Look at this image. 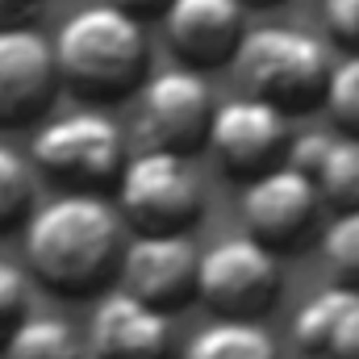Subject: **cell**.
<instances>
[{
  "mask_svg": "<svg viewBox=\"0 0 359 359\" xmlns=\"http://www.w3.org/2000/svg\"><path fill=\"white\" fill-rule=\"evenodd\" d=\"M126 222L117 205H109L96 188H72L29 213L25 226V259L29 271L67 297H84L100 288L121 259Z\"/></svg>",
  "mask_w": 359,
  "mask_h": 359,
  "instance_id": "cell-1",
  "label": "cell"
},
{
  "mask_svg": "<svg viewBox=\"0 0 359 359\" xmlns=\"http://www.w3.org/2000/svg\"><path fill=\"white\" fill-rule=\"evenodd\" d=\"M59 80L88 100H113L142 84L147 76V29L138 13L104 0L72 13L55 34Z\"/></svg>",
  "mask_w": 359,
  "mask_h": 359,
  "instance_id": "cell-2",
  "label": "cell"
},
{
  "mask_svg": "<svg viewBox=\"0 0 359 359\" xmlns=\"http://www.w3.org/2000/svg\"><path fill=\"white\" fill-rule=\"evenodd\" d=\"M230 63H234L243 92L264 96L271 104H280L284 113L318 104L326 92V76H330V55H326L322 38H313L297 25L243 29Z\"/></svg>",
  "mask_w": 359,
  "mask_h": 359,
  "instance_id": "cell-3",
  "label": "cell"
},
{
  "mask_svg": "<svg viewBox=\"0 0 359 359\" xmlns=\"http://www.w3.org/2000/svg\"><path fill=\"white\" fill-rule=\"evenodd\" d=\"M117 213L134 230H184L205 213V188L188 155L151 147L126 159L117 176Z\"/></svg>",
  "mask_w": 359,
  "mask_h": 359,
  "instance_id": "cell-4",
  "label": "cell"
},
{
  "mask_svg": "<svg viewBox=\"0 0 359 359\" xmlns=\"http://www.w3.org/2000/svg\"><path fill=\"white\" fill-rule=\"evenodd\" d=\"M196 297L222 318H255L280 297V259L255 234L217 238L196 264Z\"/></svg>",
  "mask_w": 359,
  "mask_h": 359,
  "instance_id": "cell-5",
  "label": "cell"
},
{
  "mask_svg": "<svg viewBox=\"0 0 359 359\" xmlns=\"http://www.w3.org/2000/svg\"><path fill=\"white\" fill-rule=\"evenodd\" d=\"M34 163L72 188H100L121 176L126 168V138L113 117L104 113H72L55 117L34 134L29 147Z\"/></svg>",
  "mask_w": 359,
  "mask_h": 359,
  "instance_id": "cell-6",
  "label": "cell"
},
{
  "mask_svg": "<svg viewBox=\"0 0 359 359\" xmlns=\"http://www.w3.org/2000/svg\"><path fill=\"white\" fill-rule=\"evenodd\" d=\"M292 138V126H288V113L280 104H271L264 96H230L222 104H213V117H209V147L217 155V163L230 172V176H259L276 168L284 159V147Z\"/></svg>",
  "mask_w": 359,
  "mask_h": 359,
  "instance_id": "cell-7",
  "label": "cell"
},
{
  "mask_svg": "<svg viewBox=\"0 0 359 359\" xmlns=\"http://www.w3.org/2000/svg\"><path fill=\"white\" fill-rule=\"evenodd\" d=\"M213 92L201 80V67H163L155 72L138 96V134L147 147H163L192 155L209 138Z\"/></svg>",
  "mask_w": 359,
  "mask_h": 359,
  "instance_id": "cell-8",
  "label": "cell"
},
{
  "mask_svg": "<svg viewBox=\"0 0 359 359\" xmlns=\"http://www.w3.org/2000/svg\"><path fill=\"white\" fill-rule=\"evenodd\" d=\"M318 213H322V196L313 180L288 163H276L268 172L251 176L243 192L247 234L268 243L271 251H301L318 230Z\"/></svg>",
  "mask_w": 359,
  "mask_h": 359,
  "instance_id": "cell-9",
  "label": "cell"
},
{
  "mask_svg": "<svg viewBox=\"0 0 359 359\" xmlns=\"http://www.w3.org/2000/svg\"><path fill=\"white\" fill-rule=\"evenodd\" d=\"M196 247L184 230H138L126 247L117 271L126 288L159 309H176L196 297Z\"/></svg>",
  "mask_w": 359,
  "mask_h": 359,
  "instance_id": "cell-10",
  "label": "cell"
},
{
  "mask_svg": "<svg viewBox=\"0 0 359 359\" xmlns=\"http://www.w3.org/2000/svg\"><path fill=\"white\" fill-rule=\"evenodd\" d=\"M59 88L55 46L29 25H0V126L38 117Z\"/></svg>",
  "mask_w": 359,
  "mask_h": 359,
  "instance_id": "cell-11",
  "label": "cell"
},
{
  "mask_svg": "<svg viewBox=\"0 0 359 359\" xmlns=\"http://www.w3.org/2000/svg\"><path fill=\"white\" fill-rule=\"evenodd\" d=\"M172 339H176V330H172L168 309L134 297L130 288L104 292L92 313L96 359H168Z\"/></svg>",
  "mask_w": 359,
  "mask_h": 359,
  "instance_id": "cell-12",
  "label": "cell"
},
{
  "mask_svg": "<svg viewBox=\"0 0 359 359\" xmlns=\"http://www.w3.org/2000/svg\"><path fill=\"white\" fill-rule=\"evenodd\" d=\"M163 29L188 67L230 63L243 38V0H168Z\"/></svg>",
  "mask_w": 359,
  "mask_h": 359,
  "instance_id": "cell-13",
  "label": "cell"
},
{
  "mask_svg": "<svg viewBox=\"0 0 359 359\" xmlns=\"http://www.w3.org/2000/svg\"><path fill=\"white\" fill-rule=\"evenodd\" d=\"M292 343L305 359H359V284L318 288L292 318Z\"/></svg>",
  "mask_w": 359,
  "mask_h": 359,
  "instance_id": "cell-14",
  "label": "cell"
},
{
  "mask_svg": "<svg viewBox=\"0 0 359 359\" xmlns=\"http://www.w3.org/2000/svg\"><path fill=\"white\" fill-rule=\"evenodd\" d=\"M180 359H280V347L255 318H217L184 343Z\"/></svg>",
  "mask_w": 359,
  "mask_h": 359,
  "instance_id": "cell-15",
  "label": "cell"
},
{
  "mask_svg": "<svg viewBox=\"0 0 359 359\" xmlns=\"http://www.w3.org/2000/svg\"><path fill=\"white\" fill-rule=\"evenodd\" d=\"M309 180H313L322 205L355 209L359 205V138L355 134H330Z\"/></svg>",
  "mask_w": 359,
  "mask_h": 359,
  "instance_id": "cell-16",
  "label": "cell"
},
{
  "mask_svg": "<svg viewBox=\"0 0 359 359\" xmlns=\"http://www.w3.org/2000/svg\"><path fill=\"white\" fill-rule=\"evenodd\" d=\"M0 347L4 359H80V334L63 318H21Z\"/></svg>",
  "mask_w": 359,
  "mask_h": 359,
  "instance_id": "cell-17",
  "label": "cell"
},
{
  "mask_svg": "<svg viewBox=\"0 0 359 359\" xmlns=\"http://www.w3.org/2000/svg\"><path fill=\"white\" fill-rule=\"evenodd\" d=\"M322 100H326L334 126L343 134H355L359 138V50H347L339 63H330Z\"/></svg>",
  "mask_w": 359,
  "mask_h": 359,
  "instance_id": "cell-18",
  "label": "cell"
},
{
  "mask_svg": "<svg viewBox=\"0 0 359 359\" xmlns=\"http://www.w3.org/2000/svg\"><path fill=\"white\" fill-rule=\"evenodd\" d=\"M322 255H326V268L339 280L359 284V205L355 209H339V217L326 226Z\"/></svg>",
  "mask_w": 359,
  "mask_h": 359,
  "instance_id": "cell-19",
  "label": "cell"
},
{
  "mask_svg": "<svg viewBox=\"0 0 359 359\" xmlns=\"http://www.w3.org/2000/svg\"><path fill=\"white\" fill-rule=\"evenodd\" d=\"M34 205V172L21 155L0 147V230L17 226Z\"/></svg>",
  "mask_w": 359,
  "mask_h": 359,
  "instance_id": "cell-20",
  "label": "cell"
},
{
  "mask_svg": "<svg viewBox=\"0 0 359 359\" xmlns=\"http://www.w3.org/2000/svg\"><path fill=\"white\" fill-rule=\"evenodd\" d=\"M25 318V271L0 259V339Z\"/></svg>",
  "mask_w": 359,
  "mask_h": 359,
  "instance_id": "cell-21",
  "label": "cell"
},
{
  "mask_svg": "<svg viewBox=\"0 0 359 359\" xmlns=\"http://www.w3.org/2000/svg\"><path fill=\"white\" fill-rule=\"evenodd\" d=\"M322 17L339 46L359 50V0H322Z\"/></svg>",
  "mask_w": 359,
  "mask_h": 359,
  "instance_id": "cell-22",
  "label": "cell"
},
{
  "mask_svg": "<svg viewBox=\"0 0 359 359\" xmlns=\"http://www.w3.org/2000/svg\"><path fill=\"white\" fill-rule=\"evenodd\" d=\"M113 4H121V8H130V13H155V8H163L168 0H113Z\"/></svg>",
  "mask_w": 359,
  "mask_h": 359,
  "instance_id": "cell-23",
  "label": "cell"
},
{
  "mask_svg": "<svg viewBox=\"0 0 359 359\" xmlns=\"http://www.w3.org/2000/svg\"><path fill=\"white\" fill-rule=\"evenodd\" d=\"M34 0H0V17H17V13H25Z\"/></svg>",
  "mask_w": 359,
  "mask_h": 359,
  "instance_id": "cell-24",
  "label": "cell"
},
{
  "mask_svg": "<svg viewBox=\"0 0 359 359\" xmlns=\"http://www.w3.org/2000/svg\"><path fill=\"white\" fill-rule=\"evenodd\" d=\"M243 4H280V0H243Z\"/></svg>",
  "mask_w": 359,
  "mask_h": 359,
  "instance_id": "cell-25",
  "label": "cell"
}]
</instances>
